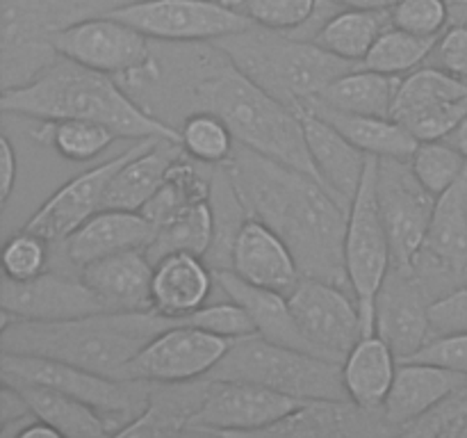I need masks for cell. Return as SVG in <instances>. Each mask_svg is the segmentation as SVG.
<instances>
[{"mask_svg":"<svg viewBox=\"0 0 467 438\" xmlns=\"http://www.w3.org/2000/svg\"><path fill=\"white\" fill-rule=\"evenodd\" d=\"M222 167L251 217L285 240L304 276L349 287L345 265L349 205L310 173L242 144Z\"/></svg>","mask_w":467,"mask_h":438,"instance_id":"6da1fadb","label":"cell"},{"mask_svg":"<svg viewBox=\"0 0 467 438\" xmlns=\"http://www.w3.org/2000/svg\"><path fill=\"white\" fill-rule=\"evenodd\" d=\"M190 96L194 110L217 112L237 144L322 181L306 146L299 110L278 100L228 59L217 44H199Z\"/></svg>","mask_w":467,"mask_h":438,"instance_id":"7a4b0ae2","label":"cell"},{"mask_svg":"<svg viewBox=\"0 0 467 438\" xmlns=\"http://www.w3.org/2000/svg\"><path fill=\"white\" fill-rule=\"evenodd\" d=\"M0 108L39 121L80 119L103 123L126 140L164 137L181 141V130L137 103L121 82L62 55L26 85L3 89Z\"/></svg>","mask_w":467,"mask_h":438,"instance_id":"3957f363","label":"cell"},{"mask_svg":"<svg viewBox=\"0 0 467 438\" xmlns=\"http://www.w3.org/2000/svg\"><path fill=\"white\" fill-rule=\"evenodd\" d=\"M176 322L181 319L155 310H105L57 322L9 319L3 322L0 347L9 354L44 356L121 379L126 365L150 338Z\"/></svg>","mask_w":467,"mask_h":438,"instance_id":"277c9868","label":"cell"},{"mask_svg":"<svg viewBox=\"0 0 467 438\" xmlns=\"http://www.w3.org/2000/svg\"><path fill=\"white\" fill-rule=\"evenodd\" d=\"M213 44L255 85L295 110L315 99L342 73L360 67L336 57L313 39L292 32L265 30L260 26H251Z\"/></svg>","mask_w":467,"mask_h":438,"instance_id":"5b68a950","label":"cell"},{"mask_svg":"<svg viewBox=\"0 0 467 438\" xmlns=\"http://www.w3.org/2000/svg\"><path fill=\"white\" fill-rule=\"evenodd\" d=\"M205 379H233L272 388L306 402H347L342 360L278 345L251 333L233 340L231 349Z\"/></svg>","mask_w":467,"mask_h":438,"instance_id":"8992f818","label":"cell"},{"mask_svg":"<svg viewBox=\"0 0 467 438\" xmlns=\"http://www.w3.org/2000/svg\"><path fill=\"white\" fill-rule=\"evenodd\" d=\"M132 0H3V89L30 82L59 53L53 36L91 16H103Z\"/></svg>","mask_w":467,"mask_h":438,"instance_id":"52a82bcc","label":"cell"},{"mask_svg":"<svg viewBox=\"0 0 467 438\" xmlns=\"http://www.w3.org/2000/svg\"><path fill=\"white\" fill-rule=\"evenodd\" d=\"M153 44L144 32L112 14L85 18L53 36L62 57L108 73L128 91L149 89L162 80V62L155 57Z\"/></svg>","mask_w":467,"mask_h":438,"instance_id":"ba28073f","label":"cell"},{"mask_svg":"<svg viewBox=\"0 0 467 438\" xmlns=\"http://www.w3.org/2000/svg\"><path fill=\"white\" fill-rule=\"evenodd\" d=\"M0 368H3L5 379L44 383L94 406L108 420L114 436H121L123 429L149 409L150 392H153V383L105 377L80 365L44 359V356L3 351Z\"/></svg>","mask_w":467,"mask_h":438,"instance_id":"9c48e42d","label":"cell"},{"mask_svg":"<svg viewBox=\"0 0 467 438\" xmlns=\"http://www.w3.org/2000/svg\"><path fill=\"white\" fill-rule=\"evenodd\" d=\"M379 158L369 155L363 181L349 203L345 235V265L349 287L358 301L365 336L374 333L377 295L392 269V246L383 224L377 192Z\"/></svg>","mask_w":467,"mask_h":438,"instance_id":"30bf717a","label":"cell"},{"mask_svg":"<svg viewBox=\"0 0 467 438\" xmlns=\"http://www.w3.org/2000/svg\"><path fill=\"white\" fill-rule=\"evenodd\" d=\"M109 14L155 44H213L254 26L228 0H132Z\"/></svg>","mask_w":467,"mask_h":438,"instance_id":"8fae6325","label":"cell"},{"mask_svg":"<svg viewBox=\"0 0 467 438\" xmlns=\"http://www.w3.org/2000/svg\"><path fill=\"white\" fill-rule=\"evenodd\" d=\"M304 404L308 402L258 383L203 379L199 406L187 420L185 432L254 436L272 429Z\"/></svg>","mask_w":467,"mask_h":438,"instance_id":"7c38bea8","label":"cell"},{"mask_svg":"<svg viewBox=\"0 0 467 438\" xmlns=\"http://www.w3.org/2000/svg\"><path fill=\"white\" fill-rule=\"evenodd\" d=\"M231 338L192 327L185 319L150 338L149 345L126 365L121 379L153 386H182L205 379L231 349Z\"/></svg>","mask_w":467,"mask_h":438,"instance_id":"4fadbf2b","label":"cell"},{"mask_svg":"<svg viewBox=\"0 0 467 438\" xmlns=\"http://www.w3.org/2000/svg\"><path fill=\"white\" fill-rule=\"evenodd\" d=\"M379 205L392 246V265L415 269L424 251L436 199L410 169L409 160L379 158Z\"/></svg>","mask_w":467,"mask_h":438,"instance_id":"5bb4252c","label":"cell"},{"mask_svg":"<svg viewBox=\"0 0 467 438\" xmlns=\"http://www.w3.org/2000/svg\"><path fill=\"white\" fill-rule=\"evenodd\" d=\"M287 301L304 336L327 359L345 360L351 347L365 336L358 301L349 287L304 276Z\"/></svg>","mask_w":467,"mask_h":438,"instance_id":"9a60e30c","label":"cell"},{"mask_svg":"<svg viewBox=\"0 0 467 438\" xmlns=\"http://www.w3.org/2000/svg\"><path fill=\"white\" fill-rule=\"evenodd\" d=\"M467 117V80L441 67H420L401 78L392 119L418 141L447 140Z\"/></svg>","mask_w":467,"mask_h":438,"instance_id":"2e32d148","label":"cell"},{"mask_svg":"<svg viewBox=\"0 0 467 438\" xmlns=\"http://www.w3.org/2000/svg\"><path fill=\"white\" fill-rule=\"evenodd\" d=\"M140 141L141 140H137L123 153L114 155V158L105 160V162L85 169L78 176L68 178L59 190H55L30 214V219L26 222L27 231L39 233L50 245H55V242L64 245L91 214L103 210V201L105 194H108L109 181L119 172V167L140 149Z\"/></svg>","mask_w":467,"mask_h":438,"instance_id":"e0dca14e","label":"cell"},{"mask_svg":"<svg viewBox=\"0 0 467 438\" xmlns=\"http://www.w3.org/2000/svg\"><path fill=\"white\" fill-rule=\"evenodd\" d=\"M0 308H3V322L9 319L57 322V319L105 313L109 306L82 278H71L46 269L44 274L27 281L3 276Z\"/></svg>","mask_w":467,"mask_h":438,"instance_id":"ac0fdd59","label":"cell"},{"mask_svg":"<svg viewBox=\"0 0 467 438\" xmlns=\"http://www.w3.org/2000/svg\"><path fill=\"white\" fill-rule=\"evenodd\" d=\"M374 333L395 349L400 360L409 359L431 333L429 304L415 278V269H401L392 265L377 295L374 308Z\"/></svg>","mask_w":467,"mask_h":438,"instance_id":"d6986e66","label":"cell"},{"mask_svg":"<svg viewBox=\"0 0 467 438\" xmlns=\"http://www.w3.org/2000/svg\"><path fill=\"white\" fill-rule=\"evenodd\" d=\"M242 281L290 295L304 278L299 263L281 235L258 217H246L231 249V267Z\"/></svg>","mask_w":467,"mask_h":438,"instance_id":"ffe728a7","label":"cell"},{"mask_svg":"<svg viewBox=\"0 0 467 438\" xmlns=\"http://www.w3.org/2000/svg\"><path fill=\"white\" fill-rule=\"evenodd\" d=\"M299 117L301 126H304L306 146H308L319 178L342 203L349 205L363 181L369 155L351 144L333 123L315 114L313 110L299 108Z\"/></svg>","mask_w":467,"mask_h":438,"instance_id":"44dd1931","label":"cell"},{"mask_svg":"<svg viewBox=\"0 0 467 438\" xmlns=\"http://www.w3.org/2000/svg\"><path fill=\"white\" fill-rule=\"evenodd\" d=\"M465 381L467 374L445 368V365L400 360L395 383L381 409L383 420L390 424L415 422L438 404H442L447 397L454 395Z\"/></svg>","mask_w":467,"mask_h":438,"instance_id":"7402d4cb","label":"cell"},{"mask_svg":"<svg viewBox=\"0 0 467 438\" xmlns=\"http://www.w3.org/2000/svg\"><path fill=\"white\" fill-rule=\"evenodd\" d=\"M214 286L205 256L173 251L153 263V310L171 319L187 318L208 304Z\"/></svg>","mask_w":467,"mask_h":438,"instance_id":"603a6c76","label":"cell"},{"mask_svg":"<svg viewBox=\"0 0 467 438\" xmlns=\"http://www.w3.org/2000/svg\"><path fill=\"white\" fill-rule=\"evenodd\" d=\"M155 226L141 213L132 210L103 208L91 214L67 242L68 260L76 267L94 263L105 256L121 254V251L146 249L153 242Z\"/></svg>","mask_w":467,"mask_h":438,"instance_id":"cb8c5ba5","label":"cell"},{"mask_svg":"<svg viewBox=\"0 0 467 438\" xmlns=\"http://www.w3.org/2000/svg\"><path fill=\"white\" fill-rule=\"evenodd\" d=\"M80 278L109 310H153V260L144 249L94 260L80 269Z\"/></svg>","mask_w":467,"mask_h":438,"instance_id":"d4e9b609","label":"cell"},{"mask_svg":"<svg viewBox=\"0 0 467 438\" xmlns=\"http://www.w3.org/2000/svg\"><path fill=\"white\" fill-rule=\"evenodd\" d=\"M182 153L185 149L176 140H164V137L141 140L140 149L119 167L109 181L103 208L140 213L150 196L162 187L169 169Z\"/></svg>","mask_w":467,"mask_h":438,"instance_id":"484cf974","label":"cell"},{"mask_svg":"<svg viewBox=\"0 0 467 438\" xmlns=\"http://www.w3.org/2000/svg\"><path fill=\"white\" fill-rule=\"evenodd\" d=\"M214 278H217V286L222 287L228 299L244 306L246 313L254 319V327L258 336L278 342V345L296 347V349L313 351V354L322 356L315 349L313 342L304 336L299 324H296L287 295L249 286L233 269H214Z\"/></svg>","mask_w":467,"mask_h":438,"instance_id":"4316f807","label":"cell"},{"mask_svg":"<svg viewBox=\"0 0 467 438\" xmlns=\"http://www.w3.org/2000/svg\"><path fill=\"white\" fill-rule=\"evenodd\" d=\"M400 356L379 333L363 336L342 360V383L349 402L368 411H381L395 383Z\"/></svg>","mask_w":467,"mask_h":438,"instance_id":"83f0119b","label":"cell"},{"mask_svg":"<svg viewBox=\"0 0 467 438\" xmlns=\"http://www.w3.org/2000/svg\"><path fill=\"white\" fill-rule=\"evenodd\" d=\"M5 383L16 388L26 397L27 406L36 418L55 427L62 438H99L109 436L112 429L103 418V413L57 388L44 386L36 381H26V379H5Z\"/></svg>","mask_w":467,"mask_h":438,"instance_id":"f1b7e54d","label":"cell"},{"mask_svg":"<svg viewBox=\"0 0 467 438\" xmlns=\"http://www.w3.org/2000/svg\"><path fill=\"white\" fill-rule=\"evenodd\" d=\"M301 108L313 110L315 114L327 119V121L333 123L351 144L358 146V149L368 155L410 160V155L415 153V149H418L420 144V141L392 117H369V114L340 112V110H333L317 103V100H306Z\"/></svg>","mask_w":467,"mask_h":438,"instance_id":"f546056e","label":"cell"},{"mask_svg":"<svg viewBox=\"0 0 467 438\" xmlns=\"http://www.w3.org/2000/svg\"><path fill=\"white\" fill-rule=\"evenodd\" d=\"M401 78L390 73L356 67L324 87L315 99L327 108L369 117H392Z\"/></svg>","mask_w":467,"mask_h":438,"instance_id":"4dcf8cb0","label":"cell"},{"mask_svg":"<svg viewBox=\"0 0 467 438\" xmlns=\"http://www.w3.org/2000/svg\"><path fill=\"white\" fill-rule=\"evenodd\" d=\"M424 251L450 272L467 269V172L436 199Z\"/></svg>","mask_w":467,"mask_h":438,"instance_id":"1f68e13d","label":"cell"},{"mask_svg":"<svg viewBox=\"0 0 467 438\" xmlns=\"http://www.w3.org/2000/svg\"><path fill=\"white\" fill-rule=\"evenodd\" d=\"M390 26V9H337L317 27L313 41L336 57L363 64L379 36Z\"/></svg>","mask_w":467,"mask_h":438,"instance_id":"d6a6232c","label":"cell"},{"mask_svg":"<svg viewBox=\"0 0 467 438\" xmlns=\"http://www.w3.org/2000/svg\"><path fill=\"white\" fill-rule=\"evenodd\" d=\"M240 7L254 26L274 32H292L313 39L317 27L340 7L327 0H228Z\"/></svg>","mask_w":467,"mask_h":438,"instance_id":"836d02e7","label":"cell"},{"mask_svg":"<svg viewBox=\"0 0 467 438\" xmlns=\"http://www.w3.org/2000/svg\"><path fill=\"white\" fill-rule=\"evenodd\" d=\"M214 240V214L210 201L187 205L185 210L155 228V237L146 246V256L150 260H160L173 251H190V254L205 256Z\"/></svg>","mask_w":467,"mask_h":438,"instance_id":"e575fe53","label":"cell"},{"mask_svg":"<svg viewBox=\"0 0 467 438\" xmlns=\"http://www.w3.org/2000/svg\"><path fill=\"white\" fill-rule=\"evenodd\" d=\"M32 140L50 146L55 153L71 162H89L99 158L119 140L112 128L80 119H57V121H41V126L32 132Z\"/></svg>","mask_w":467,"mask_h":438,"instance_id":"d590c367","label":"cell"},{"mask_svg":"<svg viewBox=\"0 0 467 438\" xmlns=\"http://www.w3.org/2000/svg\"><path fill=\"white\" fill-rule=\"evenodd\" d=\"M436 44L438 36H420L390 26L383 30L360 67L404 78L431 57Z\"/></svg>","mask_w":467,"mask_h":438,"instance_id":"8d00e7d4","label":"cell"},{"mask_svg":"<svg viewBox=\"0 0 467 438\" xmlns=\"http://www.w3.org/2000/svg\"><path fill=\"white\" fill-rule=\"evenodd\" d=\"M181 144L192 160L208 167H219L235 151L237 140L228 123L213 110H194L178 126Z\"/></svg>","mask_w":467,"mask_h":438,"instance_id":"74e56055","label":"cell"},{"mask_svg":"<svg viewBox=\"0 0 467 438\" xmlns=\"http://www.w3.org/2000/svg\"><path fill=\"white\" fill-rule=\"evenodd\" d=\"M409 164L418 181L433 196H441L442 192L450 190L467 172L465 155L450 140L420 141L415 153L410 155Z\"/></svg>","mask_w":467,"mask_h":438,"instance_id":"f35d334b","label":"cell"},{"mask_svg":"<svg viewBox=\"0 0 467 438\" xmlns=\"http://www.w3.org/2000/svg\"><path fill=\"white\" fill-rule=\"evenodd\" d=\"M48 246L50 242L39 233L27 231L26 226L18 233L7 237L3 249V272L14 281H27L48 267Z\"/></svg>","mask_w":467,"mask_h":438,"instance_id":"ab89813d","label":"cell"},{"mask_svg":"<svg viewBox=\"0 0 467 438\" xmlns=\"http://www.w3.org/2000/svg\"><path fill=\"white\" fill-rule=\"evenodd\" d=\"M450 18L451 0H400L390 7L392 26L420 36H441Z\"/></svg>","mask_w":467,"mask_h":438,"instance_id":"60d3db41","label":"cell"},{"mask_svg":"<svg viewBox=\"0 0 467 438\" xmlns=\"http://www.w3.org/2000/svg\"><path fill=\"white\" fill-rule=\"evenodd\" d=\"M182 319H185L187 324H192V327L205 328V331L231 338V340L255 333L254 319L246 313L244 306L228 299V297L226 301H219V304H205L203 308L194 310V313L187 315V318Z\"/></svg>","mask_w":467,"mask_h":438,"instance_id":"b9f144b4","label":"cell"},{"mask_svg":"<svg viewBox=\"0 0 467 438\" xmlns=\"http://www.w3.org/2000/svg\"><path fill=\"white\" fill-rule=\"evenodd\" d=\"M404 360L445 365V368L467 374V331L447 333V336H438L436 340H427V345L420 347L413 356Z\"/></svg>","mask_w":467,"mask_h":438,"instance_id":"7bdbcfd3","label":"cell"},{"mask_svg":"<svg viewBox=\"0 0 467 438\" xmlns=\"http://www.w3.org/2000/svg\"><path fill=\"white\" fill-rule=\"evenodd\" d=\"M431 57L442 71L467 80V21L454 23L438 36Z\"/></svg>","mask_w":467,"mask_h":438,"instance_id":"ee69618b","label":"cell"},{"mask_svg":"<svg viewBox=\"0 0 467 438\" xmlns=\"http://www.w3.org/2000/svg\"><path fill=\"white\" fill-rule=\"evenodd\" d=\"M429 319H431V333L436 336L467 331V287H459L429 304Z\"/></svg>","mask_w":467,"mask_h":438,"instance_id":"f6af8a7d","label":"cell"},{"mask_svg":"<svg viewBox=\"0 0 467 438\" xmlns=\"http://www.w3.org/2000/svg\"><path fill=\"white\" fill-rule=\"evenodd\" d=\"M18 178V158L9 137H0V199L3 205L9 203Z\"/></svg>","mask_w":467,"mask_h":438,"instance_id":"bcb514c9","label":"cell"},{"mask_svg":"<svg viewBox=\"0 0 467 438\" xmlns=\"http://www.w3.org/2000/svg\"><path fill=\"white\" fill-rule=\"evenodd\" d=\"M16 438H62L55 427H50L48 422H44L41 418H32L30 422L23 424L16 432Z\"/></svg>","mask_w":467,"mask_h":438,"instance_id":"7dc6e473","label":"cell"},{"mask_svg":"<svg viewBox=\"0 0 467 438\" xmlns=\"http://www.w3.org/2000/svg\"><path fill=\"white\" fill-rule=\"evenodd\" d=\"M340 9H390L400 0H327Z\"/></svg>","mask_w":467,"mask_h":438,"instance_id":"c3c4849f","label":"cell"},{"mask_svg":"<svg viewBox=\"0 0 467 438\" xmlns=\"http://www.w3.org/2000/svg\"><path fill=\"white\" fill-rule=\"evenodd\" d=\"M447 140H450L451 144H454L456 149H459L461 153L465 155V160H467V117L459 123V126L454 128V132H451V135L447 137Z\"/></svg>","mask_w":467,"mask_h":438,"instance_id":"681fc988","label":"cell"},{"mask_svg":"<svg viewBox=\"0 0 467 438\" xmlns=\"http://www.w3.org/2000/svg\"><path fill=\"white\" fill-rule=\"evenodd\" d=\"M451 3H456V5H463V3H467V0H451Z\"/></svg>","mask_w":467,"mask_h":438,"instance_id":"f907efd6","label":"cell"}]
</instances>
